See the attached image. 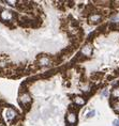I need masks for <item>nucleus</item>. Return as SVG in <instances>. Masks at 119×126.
I'll return each instance as SVG.
<instances>
[{
	"instance_id": "9b49d317",
	"label": "nucleus",
	"mask_w": 119,
	"mask_h": 126,
	"mask_svg": "<svg viewBox=\"0 0 119 126\" xmlns=\"http://www.w3.org/2000/svg\"><path fill=\"white\" fill-rule=\"evenodd\" d=\"M112 8H119V1H111Z\"/></svg>"
},
{
	"instance_id": "f8f14e48",
	"label": "nucleus",
	"mask_w": 119,
	"mask_h": 126,
	"mask_svg": "<svg viewBox=\"0 0 119 126\" xmlns=\"http://www.w3.org/2000/svg\"><path fill=\"white\" fill-rule=\"evenodd\" d=\"M95 114H96V111L95 110H92V111H90V112H88L87 114H86V118H92V117H95Z\"/></svg>"
},
{
	"instance_id": "20e7f679",
	"label": "nucleus",
	"mask_w": 119,
	"mask_h": 126,
	"mask_svg": "<svg viewBox=\"0 0 119 126\" xmlns=\"http://www.w3.org/2000/svg\"><path fill=\"white\" fill-rule=\"evenodd\" d=\"M6 118H7V120H8L9 122H14V120L18 118L17 117L16 110L14 109V108H12V107H9L8 109L6 110Z\"/></svg>"
},
{
	"instance_id": "f257e3e1",
	"label": "nucleus",
	"mask_w": 119,
	"mask_h": 126,
	"mask_svg": "<svg viewBox=\"0 0 119 126\" xmlns=\"http://www.w3.org/2000/svg\"><path fill=\"white\" fill-rule=\"evenodd\" d=\"M18 103L21 104V107L23 108L25 111L30 109V105L32 103V98L30 94L27 92H23V93H19V97H18Z\"/></svg>"
},
{
	"instance_id": "4468645a",
	"label": "nucleus",
	"mask_w": 119,
	"mask_h": 126,
	"mask_svg": "<svg viewBox=\"0 0 119 126\" xmlns=\"http://www.w3.org/2000/svg\"><path fill=\"white\" fill-rule=\"evenodd\" d=\"M113 126H119V120H115L113 122Z\"/></svg>"
},
{
	"instance_id": "ddd939ff",
	"label": "nucleus",
	"mask_w": 119,
	"mask_h": 126,
	"mask_svg": "<svg viewBox=\"0 0 119 126\" xmlns=\"http://www.w3.org/2000/svg\"><path fill=\"white\" fill-rule=\"evenodd\" d=\"M108 91H107V89H105V90H103V92H102V96H105V97H107L108 96Z\"/></svg>"
},
{
	"instance_id": "7ed1b4c3",
	"label": "nucleus",
	"mask_w": 119,
	"mask_h": 126,
	"mask_svg": "<svg viewBox=\"0 0 119 126\" xmlns=\"http://www.w3.org/2000/svg\"><path fill=\"white\" fill-rule=\"evenodd\" d=\"M102 19H103L102 14H100L99 12H95V13H91L90 15H88V21L91 25H97L101 23Z\"/></svg>"
},
{
	"instance_id": "1a4fd4ad",
	"label": "nucleus",
	"mask_w": 119,
	"mask_h": 126,
	"mask_svg": "<svg viewBox=\"0 0 119 126\" xmlns=\"http://www.w3.org/2000/svg\"><path fill=\"white\" fill-rule=\"evenodd\" d=\"M79 108L81 107H78V106L75 105V104H71V105L69 106V111L72 112V113H76L79 110Z\"/></svg>"
},
{
	"instance_id": "0eeeda50",
	"label": "nucleus",
	"mask_w": 119,
	"mask_h": 126,
	"mask_svg": "<svg viewBox=\"0 0 119 126\" xmlns=\"http://www.w3.org/2000/svg\"><path fill=\"white\" fill-rule=\"evenodd\" d=\"M86 103V99L83 97V96H75V97L73 98V104H75V105H77L78 107H82V106H84Z\"/></svg>"
},
{
	"instance_id": "423d86ee",
	"label": "nucleus",
	"mask_w": 119,
	"mask_h": 126,
	"mask_svg": "<svg viewBox=\"0 0 119 126\" xmlns=\"http://www.w3.org/2000/svg\"><path fill=\"white\" fill-rule=\"evenodd\" d=\"M76 121H77V118H76V113H72L69 112L66 117V123H70V124H76Z\"/></svg>"
},
{
	"instance_id": "9d476101",
	"label": "nucleus",
	"mask_w": 119,
	"mask_h": 126,
	"mask_svg": "<svg viewBox=\"0 0 119 126\" xmlns=\"http://www.w3.org/2000/svg\"><path fill=\"white\" fill-rule=\"evenodd\" d=\"M112 96H113L112 98H114V99H117V100H118V98H119V88H118V87L113 89V91H112Z\"/></svg>"
},
{
	"instance_id": "f03ea898",
	"label": "nucleus",
	"mask_w": 119,
	"mask_h": 126,
	"mask_svg": "<svg viewBox=\"0 0 119 126\" xmlns=\"http://www.w3.org/2000/svg\"><path fill=\"white\" fill-rule=\"evenodd\" d=\"M37 61H38V65L41 67V66H49L52 63H53V60H52V57L48 55H40L37 57Z\"/></svg>"
},
{
	"instance_id": "6e6552de",
	"label": "nucleus",
	"mask_w": 119,
	"mask_h": 126,
	"mask_svg": "<svg viewBox=\"0 0 119 126\" xmlns=\"http://www.w3.org/2000/svg\"><path fill=\"white\" fill-rule=\"evenodd\" d=\"M111 105H112V107H113L114 111H115L116 113H119V100H117V99L113 100V98H111Z\"/></svg>"
},
{
	"instance_id": "39448f33",
	"label": "nucleus",
	"mask_w": 119,
	"mask_h": 126,
	"mask_svg": "<svg viewBox=\"0 0 119 126\" xmlns=\"http://www.w3.org/2000/svg\"><path fill=\"white\" fill-rule=\"evenodd\" d=\"M92 53H93V48H92V46H91L90 44H86V45L83 46L82 49H81V53L84 57H86L87 59L89 58V57H91Z\"/></svg>"
},
{
	"instance_id": "2eb2a0df",
	"label": "nucleus",
	"mask_w": 119,
	"mask_h": 126,
	"mask_svg": "<svg viewBox=\"0 0 119 126\" xmlns=\"http://www.w3.org/2000/svg\"><path fill=\"white\" fill-rule=\"evenodd\" d=\"M66 126H76V124H70V123H66Z\"/></svg>"
}]
</instances>
